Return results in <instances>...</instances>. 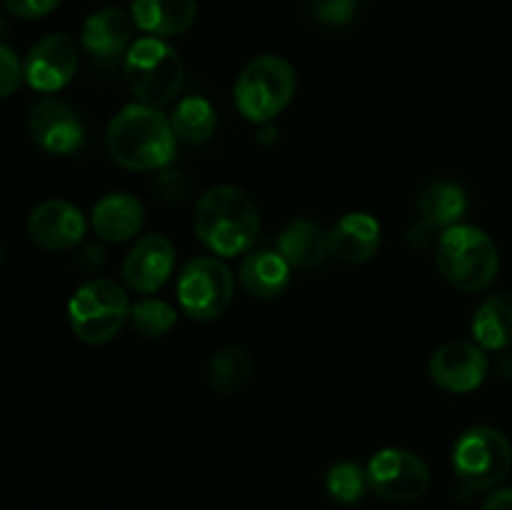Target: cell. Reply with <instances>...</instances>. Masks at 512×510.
<instances>
[{"mask_svg":"<svg viewBox=\"0 0 512 510\" xmlns=\"http://www.w3.org/2000/svg\"><path fill=\"white\" fill-rule=\"evenodd\" d=\"M453 470L468 490H493L512 470L510 440L490 425H473L453 445Z\"/></svg>","mask_w":512,"mask_h":510,"instance_id":"7","label":"cell"},{"mask_svg":"<svg viewBox=\"0 0 512 510\" xmlns=\"http://www.w3.org/2000/svg\"><path fill=\"white\" fill-rule=\"evenodd\" d=\"M488 358L478 343H455L443 345L433 353L428 363L430 380L448 393H473L488 378Z\"/></svg>","mask_w":512,"mask_h":510,"instance_id":"12","label":"cell"},{"mask_svg":"<svg viewBox=\"0 0 512 510\" xmlns=\"http://www.w3.org/2000/svg\"><path fill=\"white\" fill-rule=\"evenodd\" d=\"M290 263L278 250H250L240 263L238 280L253 298L273 300L290 285Z\"/></svg>","mask_w":512,"mask_h":510,"instance_id":"19","label":"cell"},{"mask_svg":"<svg viewBox=\"0 0 512 510\" xmlns=\"http://www.w3.org/2000/svg\"><path fill=\"white\" fill-rule=\"evenodd\" d=\"M23 63L10 45L0 43V100L10 98L23 83Z\"/></svg>","mask_w":512,"mask_h":510,"instance_id":"28","label":"cell"},{"mask_svg":"<svg viewBox=\"0 0 512 510\" xmlns=\"http://www.w3.org/2000/svg\"><path fill=\"white\" fill-rule=\"evenodd\" d=\"M130 18L138 30L153 38H173L188 33L198 20L195 0H133Z\"/></svg>","mask_w":512,"mask_h":510,"instance_id":"17","label":"cell"},{"mask_svg":"<svg viewBox=\"0 0 512 510\" xmlns=\"http://www.w3.org/2000/svg\"><path fill=\"white\" fill-rule=\"evenodd\" d=\"M328 243L333 258L350 265L368 263L383 243V228L370 213H345L328 230Z\"/></svg>","mask_w":512,"mask_h":510,"instance_id":"15","label":"cell"},{"mask_svg":"<svg viewBox=\"0 0 512 510\" xmlns=\"http://www.w3.org/2000/svg\"><path fill=\"white\" fill-rule=\"evenodd\" d=\"M175 268V245L173 240L165 238V235L153 233L140 238L138 243L130 248V253L125 255L123 268V283L128 285L133 293L150 295L158 293L165 283L170 280Z\"/></svg>","mask_w":512,"mask_h":510,"instance_id":"13","label":"cell"},{"mask_svg":"<svg viewBox=\"0 0 512 510\" xmlns=\"http://www.w3.org/2000/svg\"><path fill=\"white\" fill-rule=\"evenodd\" d=\"M278 253L288 260L290 268L313 270L328 260V233L315 220L298 218L280 230Z\"/></svg>","mask_w":512,"mask_h":510,"instance_id":"20","label":"cell"},{"mask_svg":"<svg viewBox=\"0 0 512 510\" xmlns=\"http://www.w3.org/2000/svg\"><path fill=\"white\" fill-rule=\"evenodd\" d=\"M145 223V205L130 193H108L93 205L90 225L108 243H125Z\"/></svg>","mask_w":512,"mask_h":510,"instance_id":"18","label":"cell"},{"mask_svg":"<svg viewBox=\"0 0 512 510\" xmlns=\"http://www.w3.org/2000/svg\"><path fill=\"white\" fill-rule=\"evenodd\" d=\"M170 125H173L178 140L188 145H203L218 130V113H215L213 103L208 98L188 95V98L175 105L173 115H170Z\"/></svg>","mask_w":512,"mask_h":510,"instance_id":"24","label":"cell"},{"mask_svg":"<svg viewBox=\"0 0 512 510\" xmlns=\"http://www.w3.org/2000/svg\"><path fill=\"white\" fill-rule=\"evenodd\" d=\"M480 510H512V488H495Z\"/></svg>","mask_w":512,"mask_h":510,"instance_id":"31","label":"cell"},{"mask_svg":"<svg viewBox=\"0 0 512 510\" xmlns=\"http://www.w3.org/2000/svg\"><path fill=\"white\" fill-rule=\"evenodd\" d=\"M193 228L210 253L235 258L253 250L260 235V208L238 185H213L195 203Z\"/></svg>","mask_w":512,"mask_h":510,"instance_id":"1","label":"cell"},{"mask_svg":"<svg viewBox=\"0 0 512 510\" xmlns=\"http://www.w3.org/2000/svg\"><path fill=\"white\" fill-rule=\"evenodd\" d=\"M365 473L370 490L393 503H413L430 488V470L425 460L403 448L378 450Z\"/></svg>","mask_w":512,"mask_h":510,"instance_id":"9","label":"cell"},{"mask_svg":"<svg viewBox=\"0 0 512 510\" xmlns=\"http://www.w3.org/2000/svg\"><path fill=\"white\" fill-rule=\"evenodd\" d=\"M498 373L503 375V378H510V380H512V353L500 355V360H498Z\"/></svg>","mask_w":512,"mask_h":510,"instance_id":"33","label":"cell"},{"mask_svg":"<svg viewBox=\"0 0 512 510\" xmlns=\"http://www.w3.org/2000/svg\"><path fill=\"white\" fill-rule=\"evenodd\" d=\"M473 338L483 350H505L512 345V290L483 300L473 318Z\"/></svg>","mask_w":512,"mask_h":510,"instance_id":"22","label":"cell"},{"mask_svg":"<svg viewBox=\"0 0 512 510\" xmlns=\"http://www.w3.org/2000/svg\"><path fill=\"white\" fill-rule=\"evenodd\" d=\"M0 263H3V248H0Z\"/></svg>","mask_w":512,"mask_h":510,"instance_id":"34","label":"cell"},{"mask_svg":"<svg viewBox=\"0 0 512 510\" xmlns=\"http://www.w3.org/2000/svg\"><path fill=\"white\" fill-rule=\"evenodd\" d=\"M80 65L78 45L70 35L50 33L30 48L23 63L25 80L38 93H58L75 78Z\"/></svg>","mask_w":512,"mask_h":510,"instance_id":"10","label":"cell"},{"mask_svg":"<svg viewBox=\"0 0 512 510\" xmlns=\"http://www.w3.org/2000/svg\"><path fill=\"white\" fill-rule=\"evenodd\" d=\"M155 190L165 200H180L185 195V190H188V183H185L180 173H163L158 178V183H155Z\"/></svg>","mask_w":512,"mask_h":510,"instance_id":"30","label":"cell"},{"mask_svg":"<svg viewBox=\"0 0 512 510\" xmlns=\"http://www.w3.org/2000/svg\"><path fill=\"white\" fill-rule=\"evenodd\" d=\"M85 230L83 210L68 200H45L28 215V238L50 253L75 248L85 238Z\"/></svg>","mask_w":512,"mask_h":510,"instance_id":"14","label":"cell"},{"mask_svg":"<svg viewBox=\"0 0 512 510\" xmlns=\"http://www.w3.org/2000/svg\"><path fill=\"white\" fill-rule=\"evenodd\" d=\"M3 5L10 15H15V18L35 20L53 13L60 5V0H3Z\"/></svg>","mask_w":512,"mask_h":510,"instance_id":"29","label":"cell"},{"mask_svg":"<svg viewBox=\"0 0 512 510\" xmlns=\"http://www.w3.org/2000/svg\"><path fill=\"white\" fill-rule=\"evenodd\" d=\"M468 193L453 180H433L418 198V218L433 230H448L468 213Z\"/></svg>","mask_w":512,"mask_h":510,"instance_id":"21","label":"cell"},{"mask_svg":"<svg viewBox=\"0 0 512 510\" xmlns=\"http://www.w3.org/2000/svg\"><path fill=\"white\" fill-rule=\"evenodd\" d=\"M298 78L280 55H258L235 80V105L255 125L273 123L295 98Z\"/></svg>","mask_w":512,"mask_h":510,"instance_id":"5","label":"cell"},{"mask_svg":"<svg viewBox=\"0 0 512 510\" xmlns=\"http://www.w3.org/2000/svg\"><path fill=\"white\" fill-rule=\"evenodd\" d=\"M255 373V358L245 345H225L213 358L208 360L205 368V380L210 390L218 395H233L248 385V380Z\"/></svg>","mask_w":512,"mask_h":510,"instance_id":"23","label":"cell"},{"mask_svg":"<svg viewBox=\"0 0 512 510\" xmlns=\"http://www.w3.org/2000/svg\"><path fill=\"white\" fill-rule=\"evenodd\" d=\"M438 270L453 288L480 293L498 278V245L478 225H453L438 240Z\"/></svg>","mask_w":512,"mask_h":510,"instance_id":"3","label":"cell"},{"mask_svg":"<svg viewBox=\"0 0 512 510\" xmlns=\"http://www.w3.org/2000/svg\"><path fill=\"white\" fill-rule=\"evenodd\" d=\"M278 138H280V130L275 128L273 123L258 125V143L260 145H273V143H278Z\"/></svg>","mask_w":512,"mask_h":510,"instance_id":"32","label":"cell"},{"mask_svg":"<svg viewBox=\"0 0 512 510\" xmlns=\"http://www.w3.org/2000/svg\"><path fill=\"white\" fill-rule=\"evenodd\" d=\"M175 320H178V310L170 303H165V300L145 298L130 305V328L148 340L165 338L173 330Z\"/></svg>","mask_w":512,"mask_h":510,"instance_id":"25","label":"cell"},{"mask_svg":"<svg viewBox=\"0 0 512 510\" xmlns=\"http://www.w3.org/2000/svg\"><path fill=\"white\" fill-rule=\"evenodd\" d=\"M175 130L160 108L130 103L113 115L105 148L113 163L128 170H160L175 158Z\"/></svg>","mask_w":512,"mask_h":510,"instance_id":"2","label":"cell"},{"mask_svg":"<svg viewBox=\"0 0 512 510\" xmlns=\"http://www.w3.org/2000/svg\"><path fill=\"white\" fill-rule=\"evenodd\" d=\"M363 3L365 0H308V10L318 23L328 28H343L353 23Z\"/></svg>","mask_w":512,"mask_h":510,"instance_id":"27","label":"cell"},{"mask_svg":"<svg viewBox=\"0 0 512 510\" xmlns=\"http://www.w3.org/2000/svg\"><path fill=\"white\" fill-rule=\"evenodd\" d=\"M123 75L138 103L163 108L173 103L185 83L183 58L163 38H140L123 58Z\"/></svg>","mask_w":512,"mask_h":510,"instance_id":"4","label":"cell"},{"mask_svg":"<svg viewBox=\"0 0 512 510\" xmlns=\"http://www.w3.org/2000/svg\"><path fill=\"white\" fill-rule=\"evenodd\" d=\"M133 18L120 8H103L90 15L80 30V43L95 60H115L128 53L133 40Z\"/></svg>","mask_w":512,"mask_h":510,"instance_id":"16","label":"cell"},{"mask_svg":"<svg viewBox=\"0 0 512 510\" xmlns=\"http://www.w3.org/2000/svg\"><path fill=\"white\" fill-rule=\"evenodd\" d=\"M130 318V300L115 280L95 278L80 285L68 303L75 338L88 345L110 343Z\"/></svg>","mask_w":512,"mask_h":510,"instance_id":"6","label":"cell"},{"mask_svg":"<svg viewBox=\"0 0 512 510\" xmlns=\"http://www.w3.org/2000/svg\"><path fill=\"white\" fill-rule=\"evenodd\" d=\"M325 488H328V495L340 505H355L358 500H363L368 485V473L360 468L358 463H350V460H343V463H335L333 468L325 475Z\"/></svg>","mask_w":512,"mask_h":510,"instance_id":"26","label":"cell"},{"mask_svg":"<svg viewBox=\"0 0 512 510\" xmlns=\"http://www.w3.org/2000/svg\"><path fill=\"white\" fill-rule=\"evenodd\" d=\"M235 295V275L215 255L188 260L178 275V303L188 318L198 323L218 320Z\"/></svg>","mask_w":512,"mask_h":510,"instance_id":"8","label":"cell"},{"mask_svg":"<svg viewBox=\"0 0 512 510\" xmlns=\"http://www.w3.org/2000/svg\"><path fill=\"white\" fill-rule=\"evenodd\" d=\"M28 133L50 155H73L85 143L80 115L60 98H40L28 113Z\"/></svg>","mask_w":512,"mask_h":510,"instance_id":"11","label":"cell"}]
</instances>
